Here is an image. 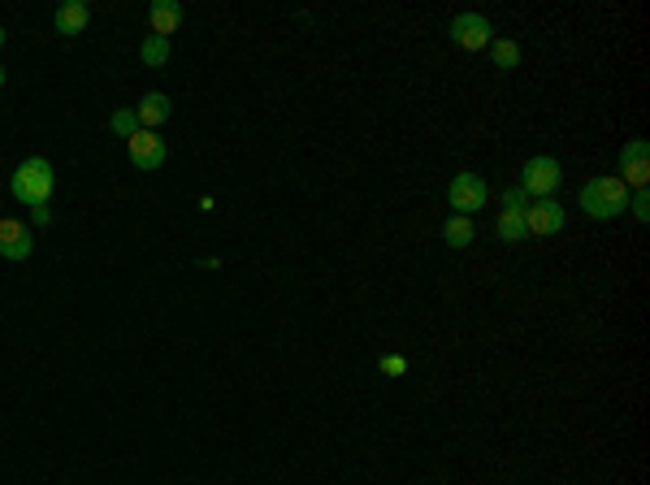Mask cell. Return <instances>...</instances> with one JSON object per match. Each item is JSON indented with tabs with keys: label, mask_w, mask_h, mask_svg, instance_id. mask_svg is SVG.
Listing matches in <instances>:
<instances>
[{
	"label": "cell",
	"mask_w": 650,
	"mask_h": 485,
	"mask_svg": "<svg viewBox=\"0 0 650 485\" xmlns=\"http://www.w3.org/2000/svg\"><path fill=\"white\" fill-rule=\"evenodd\" d=\"M182 18H187V9H182L178 0H156V4H148V27H152V35H161V39H173V30L182 27Z\"/></svg>",
	"instance_id": "obj_10"
},
{
	"label": "cell",
	"mask_w": 650,
	"mask_h": 485,
	"mask_svg": "<svg viewBox=\"0 0 650 485\" xmlns=\"http://www.w3.org/2000/svg\"><path fill=\"white\" fill-rule=\"evenodd\" d=\"M87 18H91L87 0H65V4H57V13H53V27H57V35L74 39V35H83Z\"/></svg>",
	"instance_id": "obj_12"
},
{
	"label": "cell",
	"mask_w": 650,
	"mask_h": 485,
	"mask_svg": "<svg viewBox=\"0 0 650 485\" xmlns=\"http://www.w3.org/2000/svg\"><path fill=\"white\" fill-rule=\"evenodd\" d=\"M473 234H477V230H473V217H460V213H452V217L443 222V238H447L452 247H469V243H473Z\"/></svg>",
	"instance_id": "obj_14"
},
{
	"label": "cell",
	"mask_w": 650,
	"mask_h": 485,
	"mask_svg": "<svg viewBox=\"0 0 650 485\" xmlns=\"http://www.w3.org/2000/svg\"><path fill=\"white\" fill-rule=\"evenodd\" d=\"M139 61L148 70H161L165 61H170V39H161V35H148L139 44Z\"/></svg>",
	"instance_id": "obj_15"
},
{
	"label": "cell",
	"mask_w": 650,
	"mask_h": 485,
	"mask_svg": "<svg viewBox=\"0 0 650 485\" xmlns=\"http://www.w3.org/2000/svg\"><path fill=\"white\" fill-rule=\"evenodd\" d=\"M0 48H4V27H0Z\"/></svg>",
	"instance_id": "obj_22"
},
{
	"label": "cell",
	"mask_w": 650,
	"mask_h": 485,
	"mask_svg": "<svg viewBox=\"0 0 650 485\" xmlns=\"http://www.w3.org/2000/svg\"><path fill=\"white\" fill-rule=\"evenodd\" d=\"M447 200H452V208L460 213V217H473V213H481V208H485V200H490V187L481 182L477 173H455L452 187H447Z\"/></svg>",
	"instance_id": "obj_6"
},
{
	"label": "cell",
	"mask_w": 650,
	"mask_h": 485,
	"mask_svg": "<svg viewBox=\"0 0 650 485\" xmlns=\"http://www.w3.org/2000/svg\"><path fill=\"white\" fill-rule=\"evenodd\" d=\"M30 213H35V226H48V222H53V213H48V204H44V208H30Z\"/></svg>",
	"instance_id": "obj_21"
},
{
	"label": "cell",
	"mask_w": 650,
	"mask_h": 485,
	"mask_svg": "<svg viewBox=\"0 0 650 485\" xmlns=\"http://www.w3.org/2000/svg\"><path fill=\"white\" fill-rule=\"evenodd\" d=\"M452 44L464 48V53H481L494 44V27L485 13H455L452 18Z\"/></svg>",
	"instance_id": "obj_4"
},
{
	"label": "cell",
	"mask_w": 650,
	"mask_h": 485,
	"mask_svg": "<svg viewBox=\"0 0 650 485\" xmlns=\"http://www.w3.org/2000/svg\"><path fill=\"white\" fill-rule=\"evenodd\" d=\"M9 191H13V200L27 204V208H44L48 196H53V165L44 161V156H30L22 161L13 178H9Z\"/></svg>",
	"instance_id": "obj_2"
},
{
	"label": "cell",
	"mask_w": 650,
	"mask_h": 485,
	"mask_svg": "<svg viewBox=\"0 0 650 485\" xmlns=\"http://www.w3.org/2000/svg\"><path fill=\"white\" fill-rule=\"evenodd\" d=\"M135 117H139L143 130H156V126H165L173 117V100L165 96V91H148L139 105H135Z\"/></svg>",
	"instance_id": "obj_11"
},
{
	"label": "cell",
	"mask_w": 650,
	"mask_h": 485,
	"mask_svg": "<svg viewBox=\"0 0 650 485\" xmlns=\"http://www.w3.org/2000/svg\"><path fill=\"white\" fill-rule=\"evenodd\" d=\"M494 234L503 238V243H525L529 238V230H525V213H499V222H494Z\"/></svg>",
	"instance_id": "obj_13"
},
{
	"label": "cell",
	"mask_w": 650,
	"mask_h": 485,
	"mask_svg": "<svg viewBox=\"0 0 650 485\" xmlns=\"http://www.w3.org/2000/svg\"><path fill=\"white\" fill-rule=\"evenodd\" d=\"M126 147H131V165L139 173H156L165 161H170V147H165V139L156 135V130H135L131 139H126Z\"/></svg>",
	"instance_id": "obj_5"
},
{
	"label": "cell",
	"mask_w": 650,
	"mask_h": 485,
	"mask_svg": "<svg viewBox=\"0 0 650 485\" xmlns=\"http://www.w3.org/2000/svg\"><path fill=\"white\" fill-rule=\"evenodd\" d=\"M629 187H624L616 173H603V178H590L586 187H581V208H586V217L594 222H612V217H624V208H629Z\"/></svg>",
	"instance_id": "obj_1"
},
{
	"label": "cell",
	"mask_w": 650,
	"mask_h": 485,
	"mask_svg": "<svg viewBox=\"0 0 650 485\" xmlns=\"http://www.w3.org/2000/svg\"><path fill=\"white\" fill-rule=\"evenodd\" d=\"M377 369L386 372V377H408V360H403V355H382Z\"/></svg>",
	"instance_id": "obj_19"
},
{
	"label": "cell",
	"mask_w": 650,
	"mask_h": 485,
	"mask_svg": "<svg viewBox=\"0 0 650 485\" xmlns=\"http://www.w3.org/2000/svg\"><path fill=\"white\" fill-rule=\"evenodd\" d=\"M109 130H114L117 139H131V135L139 130V117H135V109H117V113H109Z\"/></svg>",
	"instance_id": "obj_17"
},
{
	"label": "cell",
	"mask_w": 650,
	"mask_h": 485,
	"mask_svg": "<svg viewBox=\"0 0 650 485\" xmlns=\"http://www.w3.org/2000/svg\"><path fill=\"white\" fill-rule=\"evenodd\" d=\"M629 213H633L637 222H650V196L646 191H633V196H629Z\"/></svg>",
	"instance_id": "obj_18"
},
{
	"label": "cell",
	"mask_w": 650,
	"mask_h": 485,
	"mask_svg": "<svg viewBox=\"0 0 650 485\" xmlns=\"http://www.w3.org/2000/svg\"><path fill=\"white\" fill-rule=\"evenodd\" d=\"M525 230L537 234V238H551V234H560L564 230V208L560 200H534L525 208Z\"/></svg>",
	"instance_id": "obj_9"
},
{
	"label": "cell",
	"mask_w": 650,
	"mask_h": 485,
	"mask_svg": "<svg viewBox=\"0 0 650 485\" xmlns=\"http://www.w3.org/2000/svg\"><path fill=\"white\" fill-rule=\"evenodd\" d=\"M490 57H494V70L508 74V70L520 65V44H516V39H494V44H490Z\"/></svg>",
	"instance_id": "obj_16"
},
{
	"label": "cell",
	"mask_w": 650,
	"mask_h": 485,
	"mask_svg": "<svg viewBox=\"0 0 650 485\" xmlns=\"http://www.w3.org/2000/svg\"><path fill=\"white\" fill-rule=\"evenodd\" d=\"M0 87H4V70H0Z\"/></svg>",
	"instance_id": "obj_23"
},
{
	"label": "cell",
	"mask_w": 650,
	"mask_h": 485,
	"mask_svg": "<svg viewBox=\"0 0 650 485\" xmlns=\"http://www.w3.org/2000/svg\"><path fill=\"white\" fill-rule=\"evenodd\" d=\"M560 182H564V170H560L555 156H534V161H525V170H520V191L534 196V200H555Z\"/></svg>",
	"instance_id": "obj_3"
},
{
	"label": "cell",
	"mask_w": 650,
	"mask_h": 485,
	"mask_svg": "<svg viewBox=\"0 0 650 485\" xmlns=\"http://www.w3.org/2000/svg\"><path fill=\"white\" fill-rule=\"evenodd\" d=\"M620 182L629 191H646L650 187V147L646 139H629L620 152Z\"/></svg>",
	"instance_id": "obj_7"
},
{
	"label": "cell",
	"mask_w": 650,
	"mask_h": 485,
	"mask_svg": "<svg viewBox=\"0 0 650 485\" xmlns=\"http://www.w3.org/2000/svg\"><path fill=\"white\" fill-rule=\"evenodd\" d=\"M503 208H508V213H525V208H529V196H525L520 187H508V191H503Z\"/></svg>",
	"instance_id": "obj_20"
},
{
	"label": "cell",
	"mask_w": 650,
	"mask_h": 485,
	"mask_svg": "<svg viewBox=\"0 0 650 485\" xmlns=\"http://www.w3.org/2000/svg\"><path fill=\"white\" fill-rule=\"evenodd\" d=\"M35 252V234L27 222H13V217H0V256L4 260H30Z\"/></svg>",
	"instance_id": "obj_8"
}]
</instances>
